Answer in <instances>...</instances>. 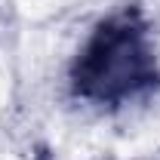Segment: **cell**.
Instances as JSON below:
<instances>
[{
  "mask_svg": "<svg viewBox=\"0 0 160 160\" xmlns=\"http://www.w3.org/2000/svg\"><path fill=\"white\" fill-rule=\"evenodd\" d=\"M68 89L96 108H123L160 89V49L139 3L96 22L68 68Z\"/></svg>",
  "mask_w": 160,
  "mask_h": 160,
  "instance_id": "cell-1",
  "label": "cell"
},
{
  "mask_svg": "<svg viewBox=\"0 0 160 160\" xmlns=\"http://www.w3.org/2000/svg\"><path fill=\"white\" fill-rule=\"evenodd\" d=\"M37 160H52V157H49V151H46V148H40V151H37Z\"/></svg>",
  "mask_w": 160,
  "mask_h": 160,
  "instance_id": "cell-2",
  "label": "cell"
}]
</instances>
